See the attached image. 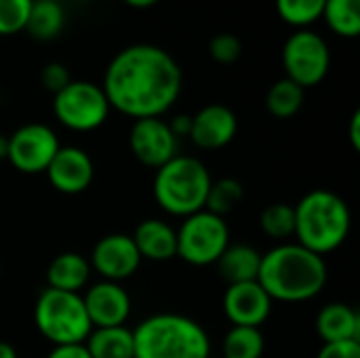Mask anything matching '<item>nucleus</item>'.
<instances>
[{
    "mask_svg": "<svg viewBox=\"0 0 360 358\" xmlns=\"http://www.w3.org/2000/svg\"><path fill=\"white\" fill-rule=\"evenodd\" d=\"M181 87L184 74L175 57L150 42L118 51L101 82L110 108L133 120L162 118L179 99Z\"/></svg>",
    "mask_w": 360,
    "mask_h": 358,
    "instance_id": "nucleus-1",
    "label": "nucleus"
},
{
    "mask_svg": "<svg viewBox=\"0 0 360 358\" xmlns=\"http://www.w3.org/2000/svg\"><path fill=\"white\" fill-rule=\"evenodd\" d=\"M329 281L325 257L300 243H281L262 253L257 283L272 302L302 304L323 293Z\"/></svg>",
    "mask_w": 360,
    "mask_h": 358,
    "instance_id": "nucleus-2",
    "label": "nucleus"
},
{
    "mask_svg": "<svg viewBox=\"0 0 360 358\" xmlns=\"http://www.w3.org/2000/svg\"><path fill=\"white\" fill-rule=\"evenodd\" d=\"M295 243L325 257L338 251L350 234L352 213L348 203L325 188L310 190L293 205Z\"/></svg>",
    "mask_w": 360,
    "mask_h": 358,
    "instance_id": "nucleus-3",
    "label": "nucleus"
},
{
    "mask_svg": "<svg viewBox=\"0 0 360 358\" xmlns=\"http://www.w3.org/2000/svg\"><path fill=\"white\" fill-rule=\"evenodd\" d=\"M135 358H209L211 338L207 329L175 312H158L133 329Z\"/></svg>",
    "mask_w": 360,
    "mask_h": 358,
    "instance_id": "nucleus-4",
    "label": "nucleus"
},
{
    "mask_svg": "<svg viewBox=\"0 0 360 358\" xmlns=\"http://www.w3.org/2000/svg\"><path fill=\"white\" fill-rule=\"evenodd\" d=\"M211 184L213 177L200 158L177 154L156 169L152 192L165 213L184 219L205 209Z\"/></svg>",
    "mask_w": 360,
    "mask_h": 358,
    "instance_id": "nucleus-5",
    "label": "nucleus"
},
{
    "mask_svg": "<svg viewBox=\"0 0 360 358\" xmlns=\"http://www.w3.org/2000/svg\"><path fill=\"white\" fill-rule=\"evenodd\" d=\"M34 325L38 333L53 346L84 344L93 329L82 295L51 287H44L36 298Z\"/></svg>",
    "mask_w": 360,
    "mask_h": 358,
    "instance_id": "nucleus-6",
    "label": "nucleus"
},
{
    "mask_svg": "<svg viewBox=\"0 0 360 358\" xmlns=\"http://www.w3.org/2000/svg\"><path fill=\"white\" fill-rule=\"evenodd\" d=\"M177 232V257L190 266H215L230 247V228L226 217L207 209L184 217Z\"/></svg>",
    "mask_w": 360,
    "mask_h": 358,
    "instance_id": "nucleus-7",
    "label": "nucleus"
},
{
    "mask_svg": "<svg viewBox=\"0 0 360 358\" xmlns=\"http://www.w3.org/2000/svg\"><path fill=\"white\" fill-rule=\"evenodd\" d=\"M112 108L101 84L89 80H72L65 89L53 95V114L59 124L76 133H91L99 129Z\"/></svg>",
    "mask_w": 360,
    "mask_h": 358,
    "instance_id": "nucleus-8",
    "label": "nucleus"
},
{
    "mask_svg": "<svg viewBox=\"0 0 360 358\" xmlns=\"http://www.w3.org/2000/svg\"><path fill=\"white\" fill-rule=\"evenodd\" d=\"M285 78L302 89L321 84L331 68V51L325 38L308 27L295 30L283 46Z\"/></svg>",
    "mask_w": 360,
    "mask_h": 358,
    "instance_id": "nucleus-9",
    "label": "nucleus"
},
{
    "mask_svg": "<svg viewBox=\"0 0 360 358\" xmlns=\"http://www.w3.org/2000/svg\"><path fill=\"white\" fill-rule=\"evenodd\" d=\"M59 148V137L49 124L27 122L8 135L6 160L23 175H38L46 171Z\"/></svg>",
    "mask_w": 360,
    "mask_h": 358,
    "instance_id": "nucleus-10",
    "label": "nucleus"
},
{
    "mask_svg": "<svg viewBox=\"0 0 360 358\" xmlns=\"http://www.w3.org/2000/svg\"><path fill=\"white\" fill-rule=\"evenodd\" d=\"M129 148L137 162L160 169L177 156L179 139L162 118H139L129 131Z\"/></svg>",
    "mask_w": 360,
    "mask_h": 358,
    "instance_id": "nucleus-11",
    "label": "nucleus"
},
{
    "mask_svg": "<svg viewBox=\"0 0 360 358\" xmlns=\"http://www.w3.org/2000/svg\"><path fill=\"white\" fill-rule=\"evenodd\" d=\"M141 255L131 238V234L114 232L101 236L93 251H91V270L99 274L101 281H112V283H122L131 279L139 266H141Z\"/></svg>",
    "mask_w": 360,
    "mask_h": 358,
    "instance_id": "nucleus-12",
    "label": "nucleus"
},
{
    "mask_svg": "<svg viewBox=\"0 0 360 358\" xmlns=\"http://www.w3.org/2000/svg\"><path fill=\"white\" fill-rule=\"evenodd\" d=\"M221 306L232 327L262 329V325L272 314L274 302L257 281H249V283L228 285Z\"/></svg>",
    "mask_w": 360,
    "mask_h": 358,
    "instance_id": "nucleus-13",
    "label": "nucleus"
},
{
    "mask_svg": "<svg viewBox=\"0 0 360 358\" xmlns=\"http://www.w3.org/2000/svg\"><path fill=\"white\" fill-rule=\"evenodd\" d=\"M44 175L57 192L76 196L91 188L95 179V162L86 150L78 146H61Z\"/></svg>",
    "mask_w": 360,
    "mask_h": 358,
    "instance_id": "nucleus-14",
    "label": "nucleus"
},
{
    "mask_svg": "<svg viewBox=\"0 0 360 358\" xmlns=\"http://www.w3.org/2000/svg\"><path fill=\"white\" fill-rule=\"evenodd\" d=\"M82 302L93 327H118L127 325L133 302L129 291L120 283L97 281L84 289Z\"/></svg>",
    "mask_w": 360,
    "mask_h": 358,
    "instance_id": "nucleus-15",
    "label": "nucleus"
},
{
    "mask_svg": "<svg viewBox=\"0 0 360 358\" xmlns=\"http://www.w3.org/2000/svg\"><path fill=\"white\" fill-rule=\"evenodd\" d=\"M236 133V114L224 103H209L192 116V129L188 137L200 150H221L234 141Z\"/></svg>",
    "mask_w": 360,
    "mask_h": 358,
    "instance_id": "nucleus-16",
    "label": "nucleus"
},
{
    "mask_svg": "<svg viewBox=\"0 0 360 358\" xmlns=\"http://www.w3.org/2000/svg\"><path fill=\"white\" fill-rule=\"evenodd\" d=\"M141 260L169 262L177 257V232L175 228L158 217L143 219L131 234Z\"/></svg>",
    "mask_w": 360,
    "mask_h": 358,
    "instance_id": "nucleus-17",
    "label": "nucleus"
},
{
    "mask_svg": "<svg viewBox=\"0 0 360 358\" xmlns=\"http://www.w3.org/2000/svg\"><path fill=\"white\" fill-rule=\"evenodd\" d=\"M316 333L323 344L360 342V314L354 306L331 302L316 314Z\"/></svg>",
    "mask_w": 360,
    "mask_h": 358,
    "instance_id": "nucleus-18",
    "label": "nucleus"
},
{
    "mask_svg": "<svg viewBox=\"0 0 360 358\" xmlns=\"http://www.w3.org/2000/svg\"><path fill=\"white\" fill-rule=\"evenodd\" d=\"M91 274L93 270L89 257L76 251H65L51 260L46 268V287L68 293H80L89 287Z\"/></svg>",
    "mask_w": 360,
    "mask_h": 358,
    "instance_id": "nucleus-19",
    "label": "nucleus"
},
{
    "mask_svg": "<svg viewBox=\"0 0 360 358\" xmlns=\"http://www.w3.org/2000/svg\"><path fill=\"white\" fill-rule=\"evenodd\" d=\"M262 253L251 245H232L217 260V274L228 285L257 281Z\"/></svg>",
    "mask_w": 360,
    "mask_h": 358,
    "instance_id": "nucleus-20",
    "label": "nucleus"
},
{
    "mask_svg": "<svg viewBox=\"0 0 360 358\" xmlns=\"http://www.w3.org/2000/svg\"><path fill=\"white\" fill-rule=\"evenodd\" d=\"M84 346L91 358H135L133 329L118 327H93Z\"/></svg>",
    "mask_w": 360,
    "mask_h": 358,
    "instance_id": "nucleus-21",
    "label": "nucleus"
},
{
    "mask_svg": "<svg viewBox=\"0 0 360 358\" xmlns=\"http://www.w3.org/2000/svg\"><path fill=\"white\" fill-rule=\"evenodd\" d=\"M65 25V13L61 2H49V0H34L25 30L36 40H53L61 34Z\"/></svg>",
    "mask_w": 360,
    "mask_h": 358,
    "instance_id": "nucleus-22",
    "label": "nucleus"
},
{
    "mask_svg": "<svg viewBox=\"0 0 360 358\" xmlns=\"http://www.w3.org/2000/svg\"><path fill=\"white\" fill-rule=\"evenodd\" d=\"M306 89H302L300 84H295L293 80L289 78H281L276 80L270 89H268V95H266V108L268 112L274 116V118H293L302 106H304V95Z\"/></svg>",
    "mask_w": 360,
    "mask_h": 358,
    "instance_id": "nucleus-23",
    "label": "nucleus"
},
{
    "mask_svg": "<svg viewBox=\"0 0 360 358\" xmlns=\"http://www.w3.org/2000/svg\"><path fill=\"white\" fill-rule=\"evenodd\" d=\"M323 19L333 34L356 38L360 34V0H325Z\"/></svg>",
    "mask_w": 360,
    "mask_h": 358,
    "instance_id": "nucleus-24",
    "label": "nucleus"
},
{
    "mask_svg": "<svg viewBox=\"0 0 360 358\" xmlns=\"http://www.w3.org/2000/svg\"><path fill=\"white\" fill-rule=\"evenodd\" d=\"M221 348H224L221 358H262L266 350V340L262 329L230 327Z\"/></svg>",
    "mask_w": 360,
    "mask_h": 358,
    "instance_id": "nucleus-25",
    "label": "nucleus"
},
{
    "mask_svg": "<svg viewBox=\"0 0 360 358\" xmlns=\"http://www.w3.org/2000/svg\"><path fill=\"white\" fill-rule=\"evenodd\" d=\"M243 198H245L243 184L234 177H221V179L211 184L205 209L219 215V217H226L228 213H232L243 203Z\"/></svg>",
    "mask_w": 360,
    "mask_h": 358,
    "instance_id": "nucleus-26",
    "label": "nucleus"
},
{
    "mask_svg": "<svg viewBox=\"0 0 360 358\" xmlns=\"http://www.w3.org/2000/svg\"><path fill=\"white\" fill-rule=\"evenodd\" d=\"M259 228L268 238L287 243L295 232V211L293 205L274 203L268 205L259 215Z\"/></svg>",
    "mask_w": 360,
    "mask_h": 358,
    "instance_id": "nucleus-27",
    "label": "nucleus"
},
{
    "mask_svg": "<svg viewBox=\"0 0 360 358\" xmlns=\"http://www.w3.org/2000/svg\"><path fill=\"white\" fill-rule=\"evenodd\" d=\"M325 0H276V13L293 27H308L323 17Z\"/></svg>",
    "mask_w": 360,
    "mask_h": 358,
    "instance_id": "nucleus-28",
    "label": "nucleus"
},
{
    "mask_svg": "<svg viewBox=\"0 0 360 358\" xmlns=\"http://www.w3.org/2000/svg\"><path fill=\"white\" fill-rule=\"evenodd\" d=\"M34 0H0V36H15L25 30Z\"/></svg>",
    "mask_w": 360,
    "mask_h": 358,
    "instance_id": "nucleus-29",
    "label": "nucleus"
},
{
    "mask_svg": "<svg viewBox=\"0 0 360 358\" xmlns=\"http://www.w3.org/2000/svg\"><path fill=\"white\" fill-rule=\"evenodd\" d=\"M209 53L211 57L221 63V65H232L240 59L243 55V42L238 36L234 34H228V32H221L217 36L211 38L209 42Z\"/></svg>",
    "mask_w": 360,
    "mask_h": 358,
    "instance_id": "nucleus-30",
    "label": "nucleus"
},
{
    "mask_svg": "<svg viewBox=\"0 0 360 358\" xmlns=\"http://www.w3.org/2000/svg\"><path fill=\"white\" fill-rule=\"evenodd\" d=\"M40 82H42V87H44L49 93L57 95L61 89H65V87L72 82V76H70V70H68L63 63L51 61V63H46V65L40 70Z\"/></svg>",
    "mask_w": 360,
    "mask_h": 358,
    "instance_id": "nucleus-31",
    "label": "nucleus"
},
{
    "mask_svg": "<svg viewBox=\"0 0 360 358\" xmlns=\"http://www.w3.org/2000/svg\"><path fill=\"white\" fill-rule=\"evenodd\" d=\"M316 358H360V342L323 344Z\"/></svg>",
    "mask_w": 360,
    "mask_h": 358,
    "instance_id": "nucleus-32",
    "label": "nucleus"
},
{
    "mask_svg": "<svg viewBox=\"0 0 360 358\" xmlns=\"http://www.w3.org/2000/svg\"><path fill=\"white\" fill-rule=\"evenodd\" d=\"M46 358H91L84 344H61L53 346Z\"/></svg>",
    "mask_w": 360,
    "mask_h": 358,
    "instance_id": "nucleus-33",
    "label": "nucleus"
},
{
    "mask_svg": "<svg viewBox=\"0 0 360 358\" xmlns=\"http://www.w3.org/2000/svg\"><path fill=\"white\" fill-rule=\"evenodd\" d=\"M169 127H171V131L175 133L177 139L188 137L190 129H192V116L190 114H177L173 120H169Z\"/></svg>",
    "mask_w": 360,
    "mask_h": 358,
    "instance_id": "nucleus-34",
    "label": "nucleus"
},
{
    "mask_svg": "<svg viewBox=\"0 0 360 358\" xmlns=\"http://www.w3.org/2000/svg\"><path fill=\"white\" fill-rule=\"evenodd\" d=\"M350 143L352 148L359 152L360 150V110H356L352 114V120H350Z\"/></svg>",
    "mask_w": 360,
    "mask_h": 358,
    "instance_id": "nucleus-35",
    "label": "nucleus"
},
{
    "mask_svg": "<svg viewBox=\"0 0 360 358\" xmlns=\"http://www.w3.org/2000/svg\"><path fill=\"white\" fill-rule=\"evenodd\" d=\"M0 358H19L17 350L8 342H0Z\"/></svg>",
    "mask_w": 360,
    "mask_h": 358,
    "instance_id": "nucleus-36",
    "label": "nucleus"
},
{
    "mask_svg": "<svg viewBox=\"0 0 360 358\" xmlns=\"http://www.w3.org/2000/svg\"><path fill=\"white\" fill-rule=\"evenodd\" d=\"M122 2L129 4V6H133V8H148V6H154L160 0H122Z\"/></svg>",
    "mask_w": 360,
    "mask_h": 358,
    "instance_id": "nucleus-37",
    "label": "nucleus"
},
{
    "mask_svg": "<svg viewBox=\"0 0 360 358\" xmlns=\"http://www.w3.org/2000/svg\"><path fill=\"white\" fill-rule=\"evenodd\" d=\"M8 156V135L0 133V160H6Z\"/></svg>",
    "mask_w": 360,
    "mask_h": 358,
    "instance_id": "nucleus-38",
    "label": "nucleus"
},
{
    "mask_svg": "<svg viewBox=\"0 0 360 358\" xmlns=\"http://www.w3.org/2000/svg\"><path fill=\"white\" fill-rule=\"evenodd\" d=\"M49 2H61V0H49Z\"/></svg>",
    "mask_w": 360,
    "mask_h": 358,
    "instance_id": "nucleus-39",
    "label": "nucleus"
},
{
    "mask_svg": "<svg viewBox=\"0 0 360 358\" xmlns=\"http://www.w3.org/2000/svg\"><path fill=\"white\" fill-rule=\"evenodd\" d=\"M209 358H213V357H209Z\"/></svg>",
    "mask_w": 360,
    "mask_h": 358,
    "instance_id": "nucleus-40",
    "label": "nucleus"
}]
</instances>
